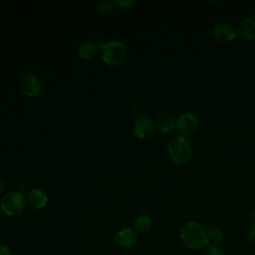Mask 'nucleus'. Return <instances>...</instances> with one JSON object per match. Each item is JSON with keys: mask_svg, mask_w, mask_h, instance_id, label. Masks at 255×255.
Segmentation results:
<instances>
[{"mask_svg": "<svg viewBox=\"0 0 255 255\" xmlns=\"http://www.w3.org/2000/svg\"><path fill=\"white\" fill-rule=\"evenodd\" d=\"M245 238L250 242L255 241V224L252 223L247 227L245 231Z\"/></svg>", "mask_w": 255, "mask_h": 255, "instance_id": "nucleus-19", "label": "nucleus"}, {"mask_svg": "<svg viewBox=\"0 0 255 255\" xmlns=\"http://www.w3.org/2000/svg\"><path fill=\"white\" fill-rule=\"evenodd\" d=\"M98 51L99 47L97 44L91 41H83L76 48L77 55L82 60H90L94 58L98 54Z\"/></svg>", "mask_w": 255, "mask_h": 255, "instance_id": "nucleus-12", "label": "nucleus"}, {"mask_svg": "<svg viewBox=\"0 0 255 255\" xmlns=\"http://www.w3.org/2000/svg\"><path fill=\"white\" fill-rule=\"evenodd\" d=\"M102 59L108 66L115 67L121 65L127 58L128 50L126 45L120 41H111L101 49Z\"/></svg>", "mask_w": 255, "mask_h": 255, "instance_id": "nucleus-4", "label": "nucleus"}, {"mask_svg": "<svg viewBox=\"0 0 255 255\" xmlns=\"http://www.w3.org/2000/svg\"><path fill=\"white\" fill-rule=\"evenodd\" d=\"M114 241L117 246L128 249L133 247L138 241V233L129 227L120 229L114 236Z\"/></svg>", "mask_w": 255, "mask_h": 255, "instance_id": "nucleus-8", "label": "nucleus"}, {"mask_svg": "<svg viewBox=\"0 0 255 255\" xmlns=\"http://www.w3.org/2000/svg\"><path fill=\"white\" fill-rule=\"evenodd\" d=\"M26 198L20 191H10L3 195L0 200V209L8 217L20 215L26 207Z\"/></svg>", "mask_w": 255, "mask_h": 255, "instance_id": "nucleus-3", "label": "nucleus"}, {"mask_svg": "<svg viewBox=\"0 0 255 255\" xmlns=\"http://www.w3.org/2000/svg\"><path fill=\"white\" fill-rule=\"evenodd\" d=\"M175 121L176 120L170 114L162 112L157 116L155 124L162 133H168L175 128Z\"/></svg>", "mask_w": 255, "mask_h": 255, "instance_id": "nucleus-13", "label": "nucleus"}, {"mask_svg": "<svg viewBox=\"0 0 255 255\" xmlns=\"http://www.w3.org/2000/svg\"><path fill=\"white\" fill-rule=\"evenodd\" d=\"M5 188H6V183H5V181H4L2 178H0V194H2V193L4 192Z\"/></svg>", "mask_w": 255, "mask_h": 255, "instance_id": "nucleus-21", "label": "nucleus"}, {"mask_svg": "<svg viewBox=\"0 0 255 255\" xmlns=\"http://www.w3.org/2000/svg\"><path fill=\"white\" fill-rule=\"evenodd\" d=\"M152 221L149 216L142 214L137 216L133 221V229L137 233H146L151 229Z\"/></svg>", "mask_w": 255, "mask_h": 255, "instance_id": "nucleus-14", "label": "nucleus"}, {"mask_svg": "<svg viewBox=\"0 0 255 255\" xmlns=\"http://www.w3.org/2000/svg\"><path fill=\"white\" fill-rule=\"evenodd\" d=\"M237 36L235 28L228 22H219L213 29V37L219 43H230Z\"/></svg>", "mask_w": 255, "mask_h": 255, "instance_id": "nucleus-9", "label": "nucleus"}, {"mask_svg": "<svg viewBox=\"0 0 255 255\" xmlns=\"http://www.w3.org/2000/svg\"><path fill=\"white\" fill-rule=\"evenodd\" d=\"M251 220H252V223L255 224V208L252 210V213H251Z\"/></svg>", "mask_w": 255, "mask_h": 255, "instance_id": "nucleus-22", "label": "nucleus"}, {"mask_svg": "<svg viewBox=\"0 0 255 255\" xmlns=\"http://www.w3.org/2000/svg\"><path fill=\"white\" fill-rule=\"evenodd\" d=\"M114 2H115V5H117L119 8L126 9V10L132 8L136 4L135 0H116Z\"/></svg>", "mask_w": 255, "mask_h": 255, "instance_id": "nucleus-18", "label": "nucleus"}, {"mask_svg": "<svg viewBox=\"0 0 255 255\" xmlns=\"http://www.w3.org/2000/svg\"><path fill=\"white\" fill-rule=\"evenodd\" d=\"M0 255H12V251L7 245L0 244Z\"/></svg>", "mask_w": 255, "mask_h": 255, "instance_id": "nucleus-20", "label": "nucleus"}, {"mask_svg": "<svg viewBox=\"0 0 255 255\" xmlns=\"http://www.w3.org/2000/svg\"><path fill=\"white\" fill-rule=\"evenodd\" d=\"M167 153L169 158L175 164H184L192 156V145L190 140L183 135L172 137L167 144Z\"/></svg>", "mask_w": 255, "mask_h": 255, "instance_id": "nucleus-2", "label": "nucleus"}, {"mask_svg": "<svg viewBox=\"0 0 255 255\" xmlns=\"http://www.w3.org/2000/svg\"><path fill=\"white\" fill-rule=\"evenodd\" d=\"M20 88L22 93L29 97H38L42 92V83L37 75L31 72L25 73L20 80Z\"/></svg>", "mask_w": 255, "mask_h": 255, "instance_id": "nucleus-5", "label": "nucleus"}, {"mask_svg": "<svg viewBox=\"0 0 255 255\" xmlns=\"http://www.w3.org/2000/svg\"><path fill=\"white\" fill-rule=\"evenodd\" d=\"M202 255H223V252H222V249L219 247V245L209 244L203 249Z\"/></svg>", "mask_w": 255, "mask_h": 255, "instance_id": "nucleus-17", "label": "nucleus"}, {"mask_svg": "<svg viewBox=\"0 0 255 255\" xmlns=\"http://www.w3.org/2000/svg\"><path fill=\"white\" fill-rule=\"evenodd\" d=\"M239 35L245 42H255V16L246 18L240 24Z\"/></svg>", "mask_w": 255, "mask_h": 255, "instance_id": "nucleus-11", "label": "nucleus"}, {"mask_svg": "<svg viewBox=\"0 0 255 255\" xmlns=\"http://www.w3.org/2000/svg\"><path fill=\"white\" fill-rule=\"evenodd\" d=\"M205 228H206L209 244L218 245L222 241V239H223L222 231L219 228L215 227V226H207Z\"/></svg>", "mask_w": 255, "mask_h": 255, "instance_id": "nucleus-15", "label": "nucleus"}, {"mask_svg": "<svg viewBox=\"0 0 255 255\" xmlns=\"http://www.w3.org/2000/svg\"><path fill=\"white\" fill-rule=\"evenodd\" d=\"M179 239L190 250H203L209 245L206 228L196 221L184 223L179 230Z\"/></svg>", "mask_w": 255, "mask_h": 255, "instance_id": "nucleus-1", "label": "nucleus"}, {"mask_svg": "<svg viewBox=\"0 0 255 255\" xmlns=\"http://www.w3.org/2000/svg\"><path fill=\"white\" fill-rule=\"evenodd\" d=\"M115 9V2L110 0H102L97 4V11L104 16H109Z\"/></svg>", "mask_w": 255, "mask_h": 255, "instance_id": "nucleus-16", "label": "nucleus"}, {"mask_svg": "<svg viewBox=\"0 0 255 255\" xmlns=\"http://www.w3.org/2000/svg\"><path fill=\"white\" fill-rule=\"evenodd\" d=\"M154 132V123L147 116H139L136 118L133 125V133L138 139H147Z\"/></svg>", "mask_w": 255, "mask_h": 255, "instance_id": "nucleus-7", "label": "nucleus"}, {"mask_svg": "<svg viewBox=\"0 0 255 255\" xmlns=\"http://www.w3.org/2000/svg\"><path fill=\"white\" fill-rule=\"evenodd\" d=\"M26 200L32 208L42 209L47 205L49 196L47 192L42 188H32L29 190Z\"/></svg>", "mask_w": 255, "mask_h": 255, "instance_id": "nucleus-10", "label": "nucleus"}, {"mask_svg": "<svg viewBox=\"0 0 255 255\" xmlns=\"http://www.w3.org/2000/svg\"><path fill=\"white\" fill-rule=\"evenodd\" d=\"M199 126L198 118L192 113H184L175 121V129L180 135L187 136L194 133Z\"/></svg>", "mask_w": 255, "mask_h": 255, "instance_id": "nucleus-6", "label": "nucleus"}]
</instances>
